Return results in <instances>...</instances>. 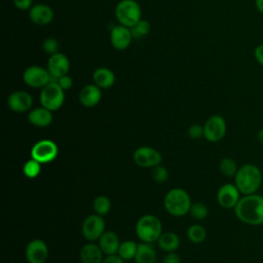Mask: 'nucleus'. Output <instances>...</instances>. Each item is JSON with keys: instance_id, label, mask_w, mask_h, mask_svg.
Instances as JSON below:
<instances>
[{"instance_id": "nucleus-30", "label": "nucleus", "mask_w": 263, "mask_h": 263, "mask_svg": "<svg viewBox=\"0 0 263 263\" xmlns=\"http://www.w3.org/2000/svg\"><path fill=\"white\" fill-rule=\"evenodd\" d=\"M41 163L38 162L37 160L31 158L30 160H28L23 167V172L25 174L26 177L30 178V179H34L36 178L40 172H41Z\"/></svg>"}, {"instance_id": "nucleus-21", "label": "nucleus", "mask_w": 263, "mask_h": 263, "mask_svg": "<svg viewBox=\"0 0 263 263\" xmlns=\"http://www.w3.org/2000/svg\"><path fill=\"white\" fill-rule=\"evenodd\" d=\"M103 251L99 245L89 242L82 247L80 250V261L81 263H102L103 258Z\"/></svg>"}, {"instance_id": "nucleus-28", "label": "nucleus", "mask_w": 263, "mask_h": 263, "mask_svg": "<svg viewBox=\"0 0 263 263\" xmlns=\"http://www.w3.org/2000/svg\"><path fill=\"white\" fill-rule=\"evenodd\" d=\"M92 206H93L96 214H98L100 216H105L109 213V211L111 209V202L107 196L99 195L95 198Z\"/></svg>"}, {"instance_id": "nucleus-12", "label": "nucleus", "mask_w": 263, "mask_h": 263, "mask_svg": "<svg viewBox=\"0 0 263 263\" xmlns=\"http://www.w3.org/2000/svg\"><path fill=\"white\" fill-rule=\"evenodd\" d=\"M134 160L141 167H154L160 164L162 156L157 150L142 146L134 152Z\"/></svg>"}, {"instance_id": "nucleus-13", "label": "nucleus", "mask_w": 263, "mask_h": 263, "mask_svg": "<svg viewBox=\"0 0 263 263\" xmlns=\"http://www.w3.org/2000/svg\"><path fill=\"white\" fill-rule=\"evenodd\" d=\"M240 199V191L235 184L226 183L217 192L218 203L224 209H234Z\"/></svg>"}, {"instance_id": "nucleus-3", "label": "nucleus", "mask_w": 263, "mask_h": 263, "mask_svg": "<svg viewBox=\"0 0 263 263\" xmlns=\"http://www.w3.org/2000/svg\"><path fill=\"white\" fill-rule=\"evenodd\" d=\"M163 204L168 214L182 217L189 213L192 203L189 194L184 189L174 188L165 194Z\"/></svg>"}, {"instance_id": "nucleus-39", "label": "nucleus", "mask_w": 263, "mask_h": 263, "mask_svg": "<svg viewBox=\"0 0 263 263\" xmlns=\"http://www.w3.org/2000/svg\"><path fill=\"white\" fill-rule=\"evenodd\" d=\"M102 263H124V260H122L119 256L117 255H110L107 256Z\"/></svg>"}, {"instance_id": "nucleus-4", "label": "nucleus", "mask_w": 263, "mask_h": 263, "mask_svg": "<svg viewBox=\"0 0 263 263\" xmlns=\"http://www.w3.org/2000/svg\"><path fill=\"white\" fill-rule=\"evenodd\" d=\"M136 233L143 242L152 243L156 241L162 233L161 222L154 215H144L136 224Z\"/></svg>"}, {"instance_id": "nucleus-23", "label": "nucleus", "mask_w": 263, "mask_h": 263, "mask_svg": "<svg viewBox=\"0 0 263 263\" xmlns=\"http://www.w3.org/2000/svg\"><path fill=\"white\" fill-rule=\"evenodd\" d=\"M136 263H155L156 252L151 243L141 242L138 245V250L135 256Z\"/></svg>"}, {"instance_id": "nucleus-5", "label": "nucleus", "mask_w": 263, "mask_h": 263, "mask_svg": "<svg viewBox=\"0 0 263 263\" xmlns=\"http://www.w3.org/2000/svg\"><path fill=\"white\" fill-rule=\"evenodd\" d=\"M115 17L120 25L132 28L142 20V8L136 0H120L115 6Z\"/></svg>"}, {"instance_id": "nucleus-35", "label": "nucleus", "mask_w": 263, "mask_h": 263, "mask_svg": "<svg viewBox=\"0 0 263 263\" xmlns=\"http://www.w3.org/2000/svg\"><path fill=\"white\" fill-rule=\"evenodd\" d=\"M12 3L16 9L22 11H29L30 8L34 5L33 0H12Z\"/></svg>"}, {"instance_id": "nucleus-26", "label": "nucleus", "mask_w": 263, "mask_h": 263, "mask_svg": "<svg viewBox=\"0 0 263 263\" xmlns=\"http://www.w3.org/2000/svg\"><path fill=\"white\" fill-rule=\"evenodd\" d=\"M187 236L193 243H200L206 237L205 229L198 224H193L187 229Z\"/></svg>"}, {"instance_id": "nucleus-11", "label": "nucleus", "mask_w": 263, "mask_h": 263, "mask_svg": "<svg viewBox=\"0 0 263 263\" xmlns=\"http://www.w3.org/2000/svg\"><path fill=\"white\" fill-rule=\"evenodd\" d=\"M46 68L51 75L53 81H57L60 77L67 75L70 70L69 58L63 52H57L49 55Z\"/></svg>"}, {"instance_id": "nucleus-15", "label": "nucleus", "mask_w": 263, "mask_h": 263, "mask_svg": "<svg viewBox=\"0 0 263 263\" xmlns=\"http://www.w3.org/2000/svg\"><path fill=\"white\" fill-rule=\"evenodd\" d=\"M7 106L16 113H24L32 109L33 97L25 90L12 91L7 98Z\"/></svg>"}, {"instance_id": "nucleus-19", "label": "nucleus", "mask_w": 263, "mask_h": 263, "mask_svg": "<svg viewBox=\"0 0 263 263\" xmlns=\"http://www.w3.org/2000/svg\"><path fill=\"white\" fill-rule=\"evenodd\" d=\"M52 111L44 108L43 106L30 110L28 120L31 124L38 127H46L52 122Z\"/></svg>"}, {"instance_id": "nucleus-27", "label": "nucleus", "mask_w": 263, "mask_h": 263, "mask_svg": "<svg viewBox=\"0 0 263 263\" xmlns=\"http://www.w3.org/2000/svg\"><path fill=\"white\" fill-rule=\"evenodd\" d=\"M219 170L226 177H234L238 167L234 159L230 157H224L219 162Z\"/></svg>"}, {"instance_id": "nucleus-37", "label": "nucleus", "mask_w": 263, "mask_h": 263, "mask_svg": "<svg viewBox=\"0 0 263 263\" xmlns=\"http://www.w3.org/2000/svg\"><path fill=\"white\" fill-rule=\"evenodd\" d=\"M162 263H181V258L175 252H170L164 256Z\"/></svg>"}, {"instance_id": "nucleus-20", "label": "nucleus", "mask_w": 263, "mask_h": 263, "mask_svg": "<svg viewBox=\"0 0 263 263\" xmlns=\"http://www.w3.org/2000/svg\"><path fill=\"white\" fill-rule=\"evenodd\" d=\"M99 246L105 255H116L120 246V241L114 231L107 230L99 238Z\"/></svg>"}, {"instance_id": "nucleus-8", "label": "nucleus", "mask_w": 263, "mask_h": 263, "mask_svg": "<svg viewBox=\"0 0 263 263\" xmlns=\"http://www.w3.org/2000/svg\"><path fill=\"white\" fill-rule=\"evenodd\" d=\"M227 132V125L225 119L218 114L212 115L208 118L203 125V137L209 142L221 141Z\"/></svg>"}, {"instance_id": "nucleus-32", "label": "nucleus", "mask_w": 263, "mask_h": 263, "mask_svg": "<svg viewBox=\"0 0 263 263\" xmlns=\"http://www.w3.org/2000/svg\"><path fill=\"white\" fill-rule=\"evenodd\" d=\"M42 49L48 55L59 52V42L54 37H46L42 41Z\"/></svg>"}, {"instance_id": "nucleus-17", "label": "nucleus", "mask_w": 263, "mask_h": 263, "mask_svg": "<svg viewBox=\"0 0 263 263\" xmlns=\"http://www.w3.org/2000/svg\"><path fill=\"white\" fill-rule=\"evenodd\" d=\"M30 21L37 26H46L54 17V11L51 6L44 3L34 4L28 11Z\"/></svg>"}, {"instance_id": "nucleus-14", "label": "nucleus", "mask_w": 263, "mask_h": 263, "mask_svg": "<svg viewBox=\"0 0 263 263\" xmlns=\"http://www.w3.org/2000/svg\"><path fill=\"white\" fill-rule=\"evenodd\" d=\"M134 39L130 28L123 25H116L111 29L110 42L113 48L117 50H125L129 47Z\"/></svg>"}, {"instance_id": "nucleus-22", "label": "nucleus", "mask_w": 263, "mask_h": 263, "mask_svg": "<svg viewBox=\"0 0 263 263\" xmlns=\"http://www.w3.org/2000/svg\"><path fill=\"white\" fill-rule=\"evenodd\" d=\"M114 72L107 67H99L92 73V80L101 88H110L115 83Z\"/></svg>"}, {"instance_id": "nucleus-7", "label": "nucleus", "mask_w": 263, "mask_h": 263, "mask_svg": "<svg viewBox=\"0 0 263 263\" xmlns=\"http://www.w3.org/2000/svg\"><path fill=\"white\" fill-rule=\"evenodd\" d=\"M23 81L32 88H43L50 81H53L47 68L32 65L23 72Z\"/></svg>"}, {"instance_id": "nucleus-18", "label": "nucleus", "mask_w": 263, "mask_h": 263, "mask_svg": "<svg viewBox=\"0 0 263 263\" xmlns=\"http://www.w3.org/2000/svg\"><path fill=\"white\" fill-rule=\"evenodd\" d=\"M102 88L92 84H86L81 88L78 95V100L80 104L86 108H91L97 106L102 100Z\"/></svg>"}, {"instance_id": "nucleus-6", "label": "nucleus", "mask_w": 263, "mask_h": 263, "mask_svg": "<svg viewBox=\"0 0 263 263\" xmlns=\"http://www.w3.org/2000/svg\"><path fill=\"white\" fill-rule=\"evenodd\" d=\"M39 100L41 106L44 108L50 111H57L65 102V90L57 81H50L43 88H41Z\"/></svg>"}, {"instance_id": "nucleus-25", "label": "nucleus", "mask_w": 263, "mask_h": 263, "mask_svg": "<svg viewBox=\"0 0 263 263\" xmlns=\"http://www.w3.org/2000/svg\"><path fill=\"white\" fill-rule=\"evenodd\" d=\"M137 250H138V243H136L134 240H125L120 243L117 254L122 260L128 261L133 258L135 259Z\"/></svg>"}, {"instance_id": "nucleus-24", "label": "nucleus", "mask_w": 263, "mask_h": 263, "mask_svg": "<svg viewBox=\"0 0 263 263\" xmlns=\"http://www.w3.org/2000/svg\"><path fill=\"white\" fill-rule=\"evenodd\" d=\"M158 247L167 253L176 251L180 246V238L174 232H163L157 239Z\"/></svg>"}, {"instance_id": "nucleus-31", "label": "nucleus", "mask_w": 263, "mask_h": 263, "mask_svg": "<svg viewBox=\"0 0 263 263\" xmlns=\"http://www.w3.org/2000/svg\"><path fill=\"white\" fill-rule=\"evenodd\" d=\"M189 213L195 220H203L206 218L209 214V210L204 203L194 202L191 204Z\"/></svg>"}, {"instance_id": "nucleus-34", "label": "nucleus", "mask_w": 263, "mask_h": 263, "mask_svg": "<svg viewBox=\"0 0 263 263\" xmlns=\"http://www.w3.org/2000/svg\"><path fill=\"white\" fill-rule=\"evenodd\" d=\"M188 135L191 139H194V140L200 139L201 137H203V126L197 123L192 124L188 128Z\"/></svg>"}, {"instance_id": "nucleus-2", "label": "nucleus", "mask_w": 263, "mask_h": 263, "mask_svg": "<svg viewBox=\"0 0 263 263\" xmlns=\"http://www.w3.org/2000/svg\"><path fill=\"white\" fill-rule=\"evenodd\" d=\"M262 183V172L253 163H245L238 167L234 176V184L241 194L256 193Z\"/></svg>"}, {"instance_id": "nucleus-36", "label": "nucleus", "mask_w": 263, "mask_h": 263, "mask_svg": "<svg viewBox=\"0 0 263 263\" xmlns=\"http://www.w3.org/2000/svg\"><path fill=\"white\" fill-rule=\"evenodd\" d=\"M57 82L59 83V85H60L65 91L68 90V89H70V88L72 87V85H73V79H72V77L69 76L68 74H67V75H64V76H62V77H60V78L57 80Z\"/></svg>"}, {"instance_id": "nucleus-38", "label": "nucleus", "mask_w": 263, "mask_h": 263, "mask_svg": "<svg viewBox=\"0 0 263 263\" xmlns=\"http://www.w3.org/2000/svg\"><path fill=\"white\" fill-rule=\"evenodd\" d=\"M254 57H255V60L257 61V63L263 67V43L259 44L255 47Z\"/></svg>"}, {"instance_id": "nucleus-41", "label": "nucleus", "mask_w": 263, "mask_h": 263, "mask_svg": "<svg viewBox=\"0 0 263 263\" xmlns=\"http://www.w3.org/2000/svg\"><path fill=\"white\" fill-rule=\"evenodd\" d=\"M257 141H258L261 145H263V128H261V129L258 130V133H257Z\"/></svg>"}, {"instance_id": "nucleus-10", "label": "nucleus", "mask_w": 263, "mask_h": 263, "mask_svg": "<svg viewBox=\"0 0 263 263\" xmlns=\"http://www.w3.org/2000/svg\"><path fill=\"white\" fill-rule=\"evenodd\" d=\"M82 235L85 239L89 241L97 240L101 237V235L106 231L105 230V220L102 218V216L95 214L87 216L81 227Z\"/></svg>"}, {"instance_id": "nucleus-29", "label": "nucleus", "mask_w": 263, "mask_h": 263, "mask_svg": "<svg viewBox=\"0 0 263 263\" xmlns=\"http://www.w3.org/2000/svg\"><path fill=\"white\" fill-rule=\"evenodd\" d=\"M134 38H143L147 36L151 31V25L146 20H140L134 27L130 28Z\"/></svg>"}, {"instance_id": "nucleus-9", "label": "nucleus", "mask_w": 263, "mask_h": 263, "mask_svg": "<svg viewBox=\"0 0 263 263\" xmlns=\"http://www.w3.org/2000/svg\"><path fill=\"white\" fill-rule=\"evenodd\" d=\"M59 149L51 140L38 141L31 149V157L40 163H48L57 158Z\"/></svg>"}, {"instance_id": "nucleus-16", "label": "nucleus", "mask_w": 263, "mask_h": 263, "mask_svg": "<svg viewBox=\"0 0 263 263\" xmlns=\"http://www.w3.org/2000/svg\"><path fill=\"white\" fill-rule=\"evenodd\" d=\"M25 255L29 263H45L48 258V248L43 240L36 238L27 245Z\"/></svg>"}, {"instance_id": "nucleus-33", "label": "nucleus", "mask_w": 263, "mask_h": 263, "mask_svg": "<svg viewBox=\"0 0 263 263\" xmlns=\"http://www.w3.org/2000/svg\"><path fill=\"white\" fill-rule=\"evenodd\" d=\"M152 178L156 183H163L168 179V172L164 166L158 164L152 171Z\"/></svg>"}, {"instance_id": "nucleus-1", "label": "nucleus", "mask_w": 263, "mask_h": 263, "mask_svg": "<svg viewBox=\"0 0 263 263\" xmlns=\"http://www.w3.org/2000/svg\"><path fill=\"white\" fill-rule=\"evenodd\" d=\"M235 216L245 224L258 226L263 224V196L253 193L243 195L234 208Z\"/></svg>"}, {"instance_id": "nucleus-40", "label": "nucleus", "mask_w": 263, "mask_h": 263, "mask_svg": "<svg viewBox=\"0 0 263 263\" xmlns=\"http://www.w3.org/2000/svg\"><path fill=\"white\" fill-rule=\"evenodd\" d=\"M255 5L257 10L263 14V0H255Z\"/></svg>"}]
</instances>
